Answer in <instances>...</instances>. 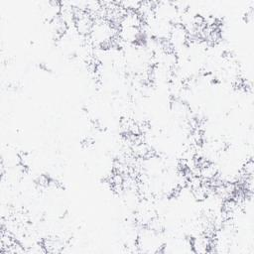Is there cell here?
I'll return each mask as SVG.
<instances>
[{"instance_id": "cell-1", "label": "cell", "mask_w": 254, "mask_h": 254, "mask_svg": "<svg viewBox=\"0 0 254 254\" xmlns=\"http://www.w3.org/2000/svg\"><path fill=\"white\" fill-rule=\"evenodd\" d=\"M142 26L143 19L138 11H125L118 23V27L142 28Z\"/></svg>"}]
</instances>
